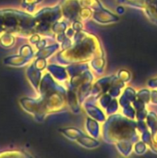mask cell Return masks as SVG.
<instances>
[{"instance_id":"cell-15","label":"cell","mask_w":157,"mask_h":158,"mask_svg":"<svg viewBox=\"0 0 157 158\" xmlns=\"http://www.w3.org/2000/svg\"><path fill=\"white\" fill-rule=\"evenodd\" d=\"M32 156L30 153H27L24 150H19V149H14V150H4L0 152V157H31Z\"/></svg>"},{"instance_id":"cell-6","label":"cell","mask_w":157,"mask_h":158,"mask_svg":"<svg viewBox=\"0 0 157 158\" xmlns=\"http://www.w3.org/2000/svg\"><path fill=\"white\" fill-rule=\"evenodd\" d=\"M118 3L142 10L146 18L157 25V0H117Z\"/></svg>"},{"instance_id":"cell-18","label":"cell","mask_w":157,"mask_h":158,"mask_svg":"<svg viewBox=\"0 0 157 158\" xmlns=\"http://www.w3.org/2000/svg\"><path fill=\"white\" fill-rule=\"evenodd\" d=\"M19 54L24 56H27V57H30L31 59L34 58V54H35V51L33 50L32 46L31 44H24L22 46L19 47Z\"/></svg>"},{"instance_id":"cell-3","label":"cell","mask_w":157,"mask_h":158,"mask_svg":"<svg viewBox=\"0 0 157 158\" xmlns=\"http://www.w3.org/2000/svg\"><path fill=\"white\" fill-rule=\"evenodd\" d=\"M141 129V121L137 123L121 115H114L105 119L103 125V139L106 143L117 144L121 154L129 156L126 144L131 151L132 145L139 140Z\"/></svg>"},{"instance_id":"cell-9","label":"cell","mask_w":157,"mask_h":158,"mask_svg":"<svg viewBox=\"0 0 157 158\" xmlns=\"http://www.w3.org/2000/svg\"><path fill=\"white\" fill-rule=\"evenodd\" d=\"M46 70L53 76V78L56 81H58L62 85H64L68 80V70H67L66 67H62V65L51 63V64L47 65Z\"/></svg>"},{"instance_id":"cell-12","label":"cell","mask_w":157,"mask_h":158,"mask_svg":"<svg viewBox=\"0 0 157 158\" xmlns=\"http://www.w3.org/2000/svg\"><path fill=\"white\" fill-rule=\"evenodd\" d=\"M59 132L70 141H77L81 136L84 135V132L78 128H64L59 130Z\"/></svg>"},{"instance_id":"cell-8","label":"cell","mask_w":157,"mask_h":158,"mask_svg":"<svg viewBox=\"0 0 157 158\" xmlns=\"http://www.w3.org/2000/svg\"><path fill=\"white\" fill-rule=\"evenodd\" d=\"M43 71L38 69L34 66L32 61L29 64L28 68L26 69V76L31 83V86L32 87V89L35 91L36 94H38L39 85L43 78Z\"/></svg>"},{"instance_id":"cell-13","label":"cell","mask_w":157,"mask_h":158,"mask_svg":"<svg viewBox=\"0 0 157 158\" xmlns=\"http://www.w3.org/2000/svg\"><path fill=\"white\" fill-rule=\"evenodd\" d=\"M81 146L87 148V149H93L96 148L100 145V143L93 137L87 136V135H82L81 136L77 141H76Z\"/></svg>"},{"instance_id":"cell-5","label":"cell","mask_w":157,"mask_h":158,"mask_svg":"<svg viewBox=\"0 0 157 158\" xmlns=\"http://www.w3.org/2000/svg\"><path fill=\"white\" fill-rule=\"evenodd\" d=\"M33 17L35 20V33L47 37L52 41H56L52 28L56 21L62 19V11L59 3L53 6H45L41 8L33 14Z\"/></svg>"},{"instance_id":"cell-2","label":"cell","mask_w":157,"mask_h":158,"mask_svg":"<svg viewBox=\"0 0 157 158\" xmlns=\"http://www.w3.org/2000/svg\"><path fill=\"white\" fill-rule=\"evenodd\" d=\"M72 44L66 49L57 51L51 58L53 63L70 65L76 63H89L94 59L105 57V52L99 38L84 30L75 32Z\"/></svg>"},{"instance_id":"cell-1","label":"cell","mask_w":157,"mask_h":158,"mask_svg":"<svg viewBox=\"0 0 157 158\" xmlns=\"http://www.w3.org/2000/svg\"><path fill=\"white\" fill-rule=\"evenodd\" d=\"M37 98L21 97L19 104L24 111L31 115L38 122L47 116L65 112L68 109L67 89L47 72L43 75Z\"/></svg>"},{"instance_id":"cell-19","label":"cell","mask_w":157,"mask_h":158,"mask_svg":"<svg viewBox=\"0 0 157 158\" xmlns=\"http://www.w3.org/2000/svg\"><path fill=\"white\" fill-rule=\"evenodd\" d=\"M148 86L151 87L152 89H157V78L154 79V80H151L148 82Z\"/></svg>"},{"instance_id":"cell-4","label":"cell","mask_w":157,"mask_h":158,"mask_svg":"<svg viewBox=\"0 0 157 158\" xmlns=\"http://www.w3.org/2000/svg\"><path fill=\"white\" fill-rule=\"evenodd\" d=\"M33 14L18 8H0V37L11 33L16 37L29 39L33 33Z\"/></svg>"},{"instance_id":"cell-10","label":"cell","mask_w":157,"mask_h":158,"mask_svg":"<svg viewBox=\"0 0 157 158\" xmlns=\"http://www.w3.org/2000/svg\"><path fill=\"white\" fill-rule=\"evenodd\" d=\"M33 59L24 56L20 54L19 55H12L9 56H6L4 59V65L13 68H22L26 65H29Z\"/></svg>"},{"instance_id":"cell-14","label":"cell","mask_w":157,"mask_h":158,"mask_svg":"<svg viewBox=\"0 0 157 158\" xmlns=\"http://www.w3.org/2000/svg\"><path fill=\"white\" fill-rule=\"evenodd\" d=\"M85 127H86V130L88 131V133L97 139L100 135V128H99V124H98V121H96L95 119L92 118H88L87 120H86V124H85Z\"/></svg>"},{"instance_id":"cell-17","label":"cell","mask_w":157,"mask_h":158,"mask_svg":"<svg viewBox=\"0 0 157 158\" xmlns=\"http://www.w3.org/2000/svg\"><path fill=\"white\" fill-rule=\"evenodd\" d=\"M43 0H22L21 1V7L29 12V13H33L35 11V8H36V6L41 3Z\"/></svg>"},{"instance_id":"cell-11","label":"cell","mask_w":157,"mask_h":158,"mask_svg":"<svg viewBox=\"0 0 157 158\" xmlns=\"http://www.w3.org/2000/svg\"><path fill=\"white\" fill-rule=\"evenodd\" d=\"M58 50H60V44L57 42L53 43L40 50L35 51L34 58H43V59L51 58Z\"/></svg>"},{"instance_id":"cell-7","label":"cell","mask_w":157,"mask_h":158,"mask_svg":"<svg viewBox=\"0 0 157 158\" xmlns=\"http://www.w3.org/2000/svg\"><path fill=\"white\" fill-rule=\"evenodd\" d=\"M96 101H94L92 97H88L83 103L82 106L84 110L87 112V114L93 119H95L98 122H105L106 118L104 112L96 106Z\"/></svg>"},{"instance_id":"cell-16","label":"cell","mask_w":157,"mask_h":158,"mask_svg":"<svg viewBox=\"0 0 157 158\" xmlns=\"http://www.w3.org/2000/svg\"><path fill=\"white\" fill-rule=\"evenodd\" d=\"M16 38L11 33H5L0 37V45L4 48H11L16 44Z\"/></svg>"}]
</instances>
